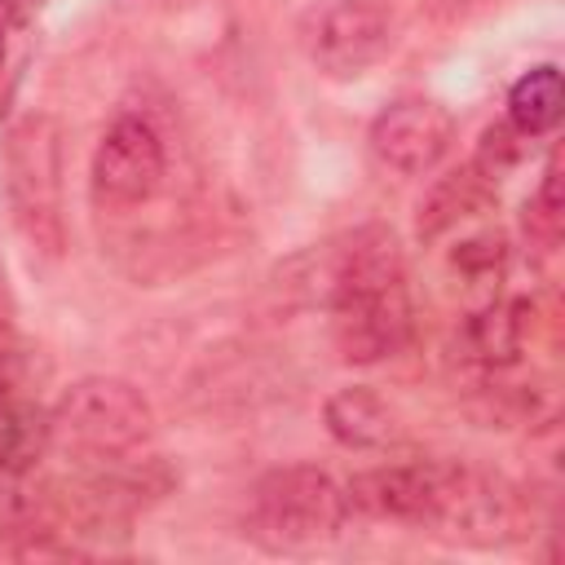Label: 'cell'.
<instances>
[{
  "mask_svg": "<svg viewBox=\"0 0 565 565\" xmlns=\"http://www.w3.org/2000/svg\"><path fill=\"white\" fill-rule=\"evenodd\" d=\"M327 313L340 358L358 366L397 358L415 340L406 260L388 225H362L335 247L327 269Z\"/></svg>",
  "mask_w": 565,
  "mask_h": 565,
  "instance_id": "1",
  "label": "cell"
},
{
  "mask_svg": "<svg viewBox=\"0 0 565 565\" xmlns=\"http://www.w3.org/2000/svg\"><path fill=\"white\" fill-rule=\"evenodd\" d=\"M344 521L349 494L327 468L282 463L252 486L243 534L269 556H313L344 534Z\"/></svg>",
  "mask_w": 565,
  "mask_h": 565,
  "instance_id": "2",
  "label": "cell"
},
{
  "mask_svg": "<svg viewBox=\"0 0 565 565\" xmlns=\"http://www.w3.org/2000/svg\"><path fill=\"white\" fill-rule=\"evenodd\" d=\"M4 194L22 238L49 256L66 247L62 132L53 115H22L4 137Z\"/></svg>",
  "mask_w": 565,
  "mask_h": 565,
  "instance_id": "3",
  "label": "cell"
},
{
  "mask_svg": "<svg viewBox=\"0 0 565 565\" xmlns=\"http://www.w3.org/2000/svg\"><path fill=\"white\" fill-rule=\"evenodd\" d=\"M525 525H530L525 494L508 477L446 459L428 534L463 547H508L525 539Z\"/></svg>",
  "mask_w": 565,
  "mask_h": 565,
  "instance_id": "4",
  "label": "cell"
},
{
  "mask_svg": "<svg viewBox=\"0 0 565 565\" xmlns=\"http://www.w3.org/2000/svg\"><path fill=\"white\" fill-rule=\"evenodd\" d=\"M163 181H168V150L159 128L141 115H119L93 150V168H88L93 203L102 212H137L154 203Z\"/></svg>",
  "mask_w": 565,
  "mask_h": 565,
  "instance_id": "5",
  "label": "cell"
},
{
  "mask_svg": "<svg viewBox=\"0 0 565 565\" xmlns=\"http://www.w3.org/2000/svg\"><path fill=\"white\" fill-rule=\"evenodd\" d=\"M393 44V22L375 0H318L300 18V49L305 57L331 75L353 79L371 71Z\"/></svg>",
  "mask_w": 565,
  "mask_h": 565,
  "instance_id": "6",
  "label": "cell"
},
{
  "mask_svg": "<svg viewBox=\"0 0 565 565\" xmlns=\"http://www.w3.org/2000/svg\"><path fill=\"white\" fill-rule=\"evenodd\" d=\"M366 141L384 168L419 177L446 159V150L455 141V119L433 97H402L371 119Z\"/></svg>",
  "mask_w": 565,
  "mask_h": 565,
  "instance_id": "7",
  "label": "cell"
},
{
  "mask_svg": "<svg viewBox=\"0 0 565 565\" xmlns=\"http://www.w3.org/2000/svg\"><path fill=\"white\" fill-rule=\"evenodd\" d=\"M441 468H446V459H397V463L366 468L344 486L349 508L371 521L428 530V516H433V503L441 490Z\"/></svg>",
  "mask_w": 565,
  "mask_h": 565,
  "instance_id": "8",
  "label": "cell"
},
{
  "mask_svg": "<svg viewBox=\"0 0 565 565\" xmlns=\"http://www.w3.org/2000/svg\"><path fill=\"white\" fill-rule=\"evenodd\" d=\"M525 335H530V305L525 300L494 296L481 309L463 313V349L486 371H503V366L521 362Z\"/></svg>",
  "mask_w": 565,
  "mask_h": 565,
  "instance_id": "9",
  "label": "cell"
},
{
  "mask_svg": "<svg viewBox=\"0 0 565 565\" xmlns=\"http://www.w3.org/2000/svg\"><path fill=\"white\" fill-rule=\"evenodd\" d=\"M503 274H508V243L494 225L463 234L446 256V282L459 291L463 313L503 296Z\"/></svg>",
  "mask_w": 565,
  "mask_h": 565,
  "instance_id": "10",
  "label": "cell"
},
{
  "mask_svg": "<svg viewBox=\"0 0 565 565\" xmlns=\"http://www.w3.org/2000/svg\"><path fill=\"white\" fill-rule=\"evenodd\" d=\"M322 419H327V433L349 450H380L397 437V415L366 384L335 388L322 406Z\"/></svg>",
  "mask_w": 565,
  "mask_h": 565,
  "instance_id": "11",
  "label": "cell"
},
{
  "mask_svg": "<svg viewBox=\"0 0 565 565\" xmlns=\"http://www.w3.org/2000/svg\"><path fill=\"white\" fill-rule=\"evenodd\" d=\"M490 199H494V181L481 177L472 163L459 168V172H450V177H441L428 190V199L419 203V243H437V238L455 234L463 221H472L477 212H486Z\"/></svg>",
  "mask_w": 565,
  "mask_h": 565,
  "instance_id": "12",
  "label": "cell"
},
{
  "mask_svg": "<svg viewBox=\"0 0 565 565\" xmlns=\"http://www.w3.org/2000/svg\"><path fill=\"white\" fill-rule=\"evenodd\" d=\"M49 446V411L26 393H0V472H31Z\"/></svg>",
  "mask_w": 565,
  "mask_h": 565,
  "instance_id": "13",
  "label": "cell"
},
{
  "mask_svg": "<svg viewBox=\"0 0 565 565\" xmlns=\"http://www.w3.org/2000/svg\"><path fill=\"white\" fill-rule=\"evenodd\" d=\"M561 102H565V93H561V71H556L552 62H543V66L525 71V75L512 84V93H508V124H512L525 141L547 137V132L556 128V119H561Z\"/></svg>",
  "mask_w": 565,
  "mask_h": 565,
  "instance_id": "14",
  "label": "cell"
},
{
  "mask_svg": "<svg viewBox=\"0 0 565 565\" xmlns=\"http://www.w3.org/2000/svg\"><path fill=\"white\" fill-rule=\"evenodd\" d=\"M57 503L26 481V472H0V543L18 552L22 543L53 530Z\"/></svg>",
  "mask_w": 565,
  "mask_h": 565,
  "instance_id": "15",
  "label": "cell"
},
{
  "mask_svg": "<svg viewBox=\"0 0 565 565\" xmlns=\"http://www.w3.org/2000/svg\"><path fill=\"white\" fill-rule=\"evenodd\" d=\"M40 13L35 0H0V110L9 106L18 79H22V62H26V31L31 18Z\"/></svg>",
  "mask_w": 565,
  "mask_h": 565,
  "instance_id": "16",
  "label": "cell"
},
{
  "mask_svg": "<svg viewBox=\"0 0 565 565\" xmlns=\"http://www.w3.org/2000/svg\"><path fill=\"white\" fill-rule=\"evenodd\" d=\"M525 225H530L547 247H552L556 234H561V159H556V154H552L547 168H543V181H539V194L530 199Z\"/></svg>",
  "mask_w": 565,
  "mask_h": 565,
  "instance_id": "17",
  "label": "cell"
},
{
  "mask_svg": "<svg viewBox=\"0 0 565 565\" xmlns=\"http://www.w3.org/2000/svg\"><path fill=\"white\" fill-rule=\"evenodd\" d=\"M521 132L503 119V124H494V128H486L481 132V150H477V159H472V168L481 172V177H490V181H499L516 159H521Z\"/></svg>",
  "mask_w": 565,
  "mask_h": 565,
  "instance_id": "18",
  "label": "cell"
},
{
  "mask_svg": "<svg viewBox=\"0 0 565 565\" xmlns=\"http://www.w3.org/2000/svg\"><path fill=\"white\" fill-rule=\"evenodd\" d=\"M22 344L13 340V327H0V393H22Z\"/></svg>",
  "mask_w": 565,
  "mask_h": 565,
  "instance_id": "19",
  "label": "cell"
},
{
  "mask_svg": "<svg viewBox=\"0 0 565 565\" xmlns=\"http://www.w3.org/2000/svg\"><path fill=\"white\" fill-rule=\"evenodd\" d=\"M13 296H9V278H4V265H0V327H13Z\"/></svg>",
  "mask_w": 565,
  "mask_h": 565,
  "instance_id": "20",
  "label": "cell"
},
{
  "mask_svg": "<svg viewBox=\"0 0 565 565\" xmlns=\"http://www.w3.org/2000/svg\"><path fill=\"white\" fill-rule=\"evenodd\" d=\"M35 4H44V0H35Z\"/></svg>",
  "mask_w": 565,
  "mask_h": 565,
  "instance_id": "21",
  "label": "cell"
}]
</instances>
